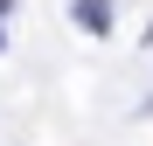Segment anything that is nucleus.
Wrapping results in <instances>:
<instances>
[{"mask_svg": "<svg viewBox=\"0 0 153 146\" xmlns=\"http://www.w3.org/2000/svg\"><path fill=\"white\" fill-rule=\"evenodd\" d=\"M70 21L84 35H111V0H70Z\"/></svg>", "mask_w": 153, "mask_h": 146, "instance_id": "nucleus-1", "label": "nucleus"}]
</instances>
